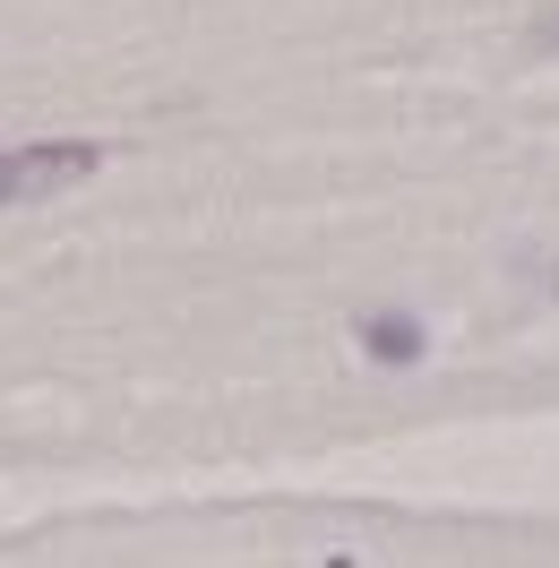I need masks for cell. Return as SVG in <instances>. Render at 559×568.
Masks as SVG:
<instances>
[{
	"label": "cell",
	"instance_id": "1",
	"mask_svg": "<svg viewBox=\"0 0 559 568\" xmlns=\"http://www.w3.org/2000/svg\"><path fill=\"white\" fill-rule=\"evenodd\" d=\"M104 164L95 139H35V146H0V207H35L52 190H70Z\"/></svg>",
	"mask_w": 559,
	"mask_h": 568
},
{
	"label": "cell",
	"instance_id": "2",
	"mask_svg": "<svg viewBox=\"0 0 559 568\" xmlns=\"http://www.w3.org/2000/svg\"><path fill=\"white\" fill-rule=\"evenodd\" d=\"M353 336H362V354L379 362V371H414V362H421V320H414V311H370Z\"/></svg>",
	"mask_w": 559,
	"mask_h": 568
},
{
	"label": "cell",
	"instance_id": "3",
	"mask_svg": "<svg viewBox=\"0 0 559 568\" xmlns=\"http://www.w3.org/2000/svg\"><path fill=\"white\" fill-rule=\"evenodd\" d=\"M551 43H559V18H551Z\"/></svg>",
	"mask_w": 559,
	"mask_h": 568
}]
</instances>
